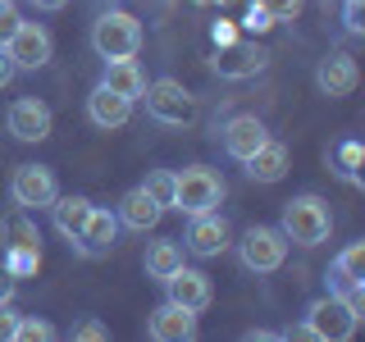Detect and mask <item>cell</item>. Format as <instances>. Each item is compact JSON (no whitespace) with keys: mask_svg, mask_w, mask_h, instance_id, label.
<instances>
[{"mask_svg":"<svg viewBox=\"0 0 365 342\" xmlns=\"http://www.w3.org/2000/svg\"><path fill=\"white\" fill-rule=\"evenodd\" d=\"M14 328H19V311L14 301H5L0 306V342H14Z\"/></svg>","mask_w":365,"mask_h":342,"instance_id":"cell-33","label":"cell"},{"mask_svg":"<svg viewBox=\"0 0 365 342\" xmlns=\"http://www.w3.org/2000/svg\"><path fill=\"white\" fill-rule=\"evenodd\" d=\"M68 338H73V342H110V328L106 324H101V319H78V324L73 328H68Z\"/></svg>","mask_w":365,"mask_h":342,"instance_id":"cell-30","label":"cell"},{"mask_svg":"<svg viewBox=\"0 0 365 342\" xmlns=\"http://www.w3.org/2000/svg\"><path fill=\"white\" fill-rule=\"evenodd\" d=\"M14 288H19V279H14V274H9L5 265H0V306L14 301Z\"/></svg>","mask_w":365,"mask_h":342,"instance_id":"cell-35","label":"cell"},{"mask_svg":"<svg viewBox=\"0 0 365 342\" xmlns=\"http://www.w3.org/2000/svg\"><path fill=\"white\" fill-rule=\"evenodd\" d=\"M114 242H119V214H114L110 205H91L83 233H78L68 247H73L78 256H87V260H101V256L114 251Z\"/></svg>","mask_w":365,"mask_h":342,"instance_id":"cell-11","label":"cell"},{"mask_svg":"<svg viewBox=\"0 0 365 342\" xmlns=\"http://www.w3.org/2000/svg\"><path fill=\"white\" fill-rule=\"evenodd\" d=\"M5 51H9V60H14L19 73H37V68L51 64L55 37H51V28H46V23H28V19H23L19 32L5 41Z\"/></svg>","mask_w":365,"mask_h":342,"instance_id":"cell-10","label":"cell"},{"mask_svg":"<svg viewBox=\"0 0 365 342\" xmlns=\"http://www.w3.org/2000/svg\"><path fill=\"white\" fill-rule=\"evenodd\" d=\"M342 32L365 37V0H342Z\"/></svg>","mask_w":365,"mask_h":342,"instance_id":"cell-28","label":"cell"},{"mask_svg":"<svg viewBox=\"0 0 365 342\" xmlns=\"http://www.w3.org/2000/svg\"><path fill=\"white\" fill-rule=\"evenodd\" d=\"M165 296H169V301H178V306H187L192 315H201V311H210V301H215V283H210V274H205V269L178 265L165 279Z\"/></svg>","mask_w":365,"mask_h":342,"instance_id":"cell-13","label":"cell"},{"mask_svg":"<svg viewBox=\"0 0 365 342\" xmlns=\"http://www.w3.org/2000/svg\"><path fill=\"white\" fill-rule=\"evenodd\" d=\"M283 237H288L292 247H319L329 242V233H334V210H329V201L319 197V192H302V197L283 201Z\"/></svg>","mask_w":365,"mask_h":342,"instance_id":"cell-1","label":"cell"},{"mask_svg":"<svg viewBox=\"0 0 365 342\" xmlns=\"http://www.w3.org/2000/svg\"><path fill=\"white\" fill-rule=\"evenodd\" d=\"M265 64H269L265 46H256V41H247V37H233V41L215 46V60H210L215 78H224V83H242V78H256Z\"/></svg>","mask_w":365,"mask_h":342,"instance_id":"cell-8","label":"cell"},{"mask_svg":"<svg viewBox=\"0 0 365 342\" xmlns=\"http://www.w3.org/2000/svg\"><path fill=\"white\" fill-rule=\"evenodd\" d=\"M210 37H215V46L233 41V37H237V23H228V19H220V23H215V28H210Z\"/></svg>","mask_w":365,"mask_h":342,"instance_id":"cell-34","label":"cell"},{"mask_svg":"<svg viewBox=\"0 0 365 342\" xmlns=\"http://www.w3.org/2000/svg\"><path fill=\"white\" fill-rule=\"evenodd\" d=\"M356 83H361V68H356V60H351L347 51H329L324 60L315 64V87H319V96H329V100L351 96Z\"/></svg>","mask_w":365,"mask_h":342,"instance_id":"cell-15","label":"cell"},{"mask_svg":"<svg viewBox=\"0 0 365 342\" xmlns=\"http://www.w3.org/2000/svg\"><path fill=\"white\" fill-rule=\"evenodd\" d=\"M142 187H146V197H151L155 205H165V210H169V205H174V169H151Z\"/></svg>","mask_w":365,"mask_h":342,"instance_id":"cell-26","label":"cell"},{"mask_svg":"<svg viewBox=\"0 0 365 342\" xmlns=\"http://www.w3.org/2000/svg\"><path fill=\"white\" fill-rule=\"evenodd\" d=\"M87 119L96 123V128H123V123L133 119V100L128 96H119V91H110L106 83H96L91 87V96H87Z\"/></svg>","mask_w":365,"mask_h":342,"instance_id":"cell-18","label":"cell"},{"mask_svg":"<svg viewBox=\"0 0 365 342\" xmlns=\"http://www.w3.org/2000/svg\"><path fill=\"white\" fill-rule=\"evenodd\" d=\"M91 51L101 60H133L142 51V23L128 9H101L91 23Z\"/></svg>","mask_w":365,"mask_h":342,"instance_id":"cell-3","label":"cell"},{"mask_svg":"<svg viewBox=\"0 0 365 342\" xmlns=\"http://www.w3.org/2000/svg\"><path fill=\"white\" fill-rule=\"evenodd\" d=\"M260 5L269 9V19H274V23H292V19L306 9V0H260Z\"/></svg>","mask_w":365,"mask_h":342,"instance_id":"cell-31","label":"cell"},{"mask_svg":"<svg viewBox=\"0 0 365 342\" xmlns=\"http://www.w3.org/2000/svg\"><path fill=\"white\" fill-rule=\"evenodd\" d=\"M302 324H306V333H311L315 342H347L361 328V311H351L347 296L324 292V296H315V301L306 306Z\"/></svg>","mask_w":365,"mask_h":342,"instance_id":"cell-4","label":"cell"},{"mask_svg":"<svg viewBox=\"0 0 365 342\" xmlns=\"http://www.w3.org/2000/svg\"><path fill=\"white\" fill-rule=\"evenodd\" d=\"M233 247H237V260H242L247 274H274V269H283V260H288V237H283V228H274V224H251Z\"/></svg>","mask_w":365,"mask_h":342,"instance_id":"cell-5","label":"cell"},{"mask_svg":"<svg viewBox=\"0 0 365 342\" xmlns=\"http://www.w3.org/2000/svg\"><path fill=\"white\" fill-rule=\"evenodd\" d=\"M19 23H23L19 5H14V0H0V46H5V41L19 32Z\"/></svg>","mask_w":365,"mask_h":342,"instance_id":"cell-32","label":"cell"},{"mask_svg":"<svg viewBox=\"0 0 365 342\" xmlns=\"http://www.w3.org/2000/svg\"><path fill=\"white\" fill-rule=\"evenodd\" d=\"M182 251L197 260H215L224 256L228 247H233V228H228V219L220 210H205V214H187V233L178 237Z\"/></svg>","mask_w":365,"mask_h":342,"instance_id":"cell-7","label":"cell"},{"mask_svg":"<svg viewBox=\"0 0 365 342\" xmlns=\"http://www.w3.org/2000/svg\"><path fill=\"white\" fill-rule=\"evenodd\" d=\"M228 197V182L220 169L210 165H187L174 174V205L169 210L178 214H205V210H220Z\"/></svg>","mask_w":365,"mask_h":342,"instance_id":"cell-2","label":"cell"},{"mask_svg":"<svg viewBox=\"0 0 365 342\" xmlns=\"http://www.w3.org/2000/svg\"><path fill=\"white\" fill-rule=\"evenodd\" d=\"M101 83H106L110 91H119V96H128V100H142L146 73H142V64H137V60H106Z\"/></svg>","mask_w":365,"mask_h":342,"instance_id":"cell-22","label":"cell"},{"mask_svg":"<svg viewBox=\"0 0 365 342\" xmlns=\"http://www.w3.org/2000/svg\"><path fill=\"white\" fill-rule=\"evenodd\" d=\"M197 5H215V0H197Z\"/></svg>","mask_w":365,"mask_h":342,"instance_id":"cell-38","label":"cell"},{"mask_svg":"<svg viewBox=\"0 0 365 342\" xmlns=\"http://www.w3.org/2000/svg\"><path fill=\"white\" fill-rule=\"evenodd\" d=\"M91 197H73V192H68V197H55L51 201V224H55V233L64 237V242H73L78 233H83V224H87V214H91Z\"/></svg>","mask_w":365,"mask_h":342,"instance_id":"cell-20","label":"cell"},{"mask_svg":"<svg viewBox=\"0 0 365 342\" xmlns=\"http://www.w3.org/2000/svg\"><path fill=\"white\" fill-rule=\"evenodd\" d=\"M288 165H292V155H288V146H283L279 137H265V142L242 160L251 182H279L283 174H288Z\"/></svg>","mask_w":365,"mask_h":342,"instance_id":"cell-17","label":"cell"},{"mask_svg":"<svg viewBox=\"0 0 365 342\" xmlns=\"http://www.w3.org/2000/svg\"><path fill=\"white\" fill-rule=\"evenodd\" d=\"M14 338L19 342H51L55 338V324H51V319H37V315H19Z\"/></svg>","mask_w":365,"mask_h":342,"instance_id":"cell-27","label":"cell"},{"mask_svg":"<svg viewBox=\"0 0 365 342\" xmlns=\"http://www.w3.org/2000/svg\"><path fill=\"white\" fill-rule=\"evenodd\" d=\"M142 100H146V114H151L155 123H165V128H187V123L197 119V96H192L178 78H155V83H146Z\"/></svg>","mask_w":365,"mask_h":342,"instance_id":"cell-6","label":"cell"},{"mask_svg":"<svg viewBox=\"0 0 365 342\" xmlns=\"http://www.w3.org/2000/svg\"><path fill=\"white\" fill-rule=\"evenodd\" d=\"M237 28H242V32H256V37H260V32H269V28H274V19H269V9L260 5V0H251V5H247V14H242V23H237Z\"/></svg>","mask_w":365,"mask_h":342,"instance_id":"cell-29","label":"cell"},{"mask_svg":"<svg viewBox=\"0 0 365 342\" xmlns=\"http://www.w3.org/2000/svg\"><path fill=\"white\" fill-rule=\"evenodd\" d=\"M32 5H37V9H46V14H55V9H64L68 0H32Z\"/></svg>","mask_w":365,"mask_h":342,"instance_id":"cell-37","label":"cell"},{"mask_svg":"<svg viewBox=\"0 0 365 342\" xmlns=\"http://www.w3.org/2000/svg\"><path fill=\"white\" fill-rule=\"evenodd\" d=\"M182 242L178 237H155V242H146V256H142V269H146V279H155V283H165L169 274H174L182 265Z\"/></svg>","mask_w":365,"mask_h":342,"instance_id":"cell-21","label":"cell"},{"mask_svg":"<svg viewBox=\"0 0 365 342\" xmlns=\"http://www.w3.org/2000/svg\"><path fill=\"white\" fill-rule=\"evenodd\" d=\"M51 123H55V114L41 96H19V100H9V110H5V128L14 133L19 142H46V137H51Z\"/></svg>","mask_w":365,"mask_h":342,"instance_id":"cell-12","label":"cell"},{"mask_svg":"<svg viewBox=\"0 0 365 342\" xmlns=\"http://www.w3.org/2000/svg\"><path fill=\"white\" fill-rule=\"evenodd\" d=\"M14 5H19V0H14Z\"/></svg>","mask_w":365,"mask_h":342,"instance_id":"cell-39","label":"cell"},{"mask_svg":"<svg viewBox=\"0 0 365 342\" xmlns=\"http://www.w3.org/2000/svg\"><path fill=\"white\" fill-rule=\"evenodd\" d=\"M14 78H19V68H14V60H9V51L0 46V87H9Z\"/></svg>","mask_w":365,"mask_h":342,"instance_id":"cell-36","label":"cell"},{"mask_svg":"<svg viewBox=\"0 0 365 342\" xmlns=\"http://www.w3.org/2000/svg\"><path fill=\"white\" fill-rule=\"evenodd\" d=\"M146 338L151 342H192L197 338V315L178 301H160L151 315H146Z\"/></svg>","mask_w":365,"mask_h":342,"instance_id":"cell-14","label":"cell"},{"mask_svg":"<svg viewBox=\"0 0 365 342\" xmlns=\"http://www.w3.org/2000/svg\"><path fill=\"white\" fill-rule=\"evenodd\" d=\"M0 242L5 247H41V233H37V224L28 219V210L14 205V214L0 219Z\"/></svg>","mask_w":365,"mask_h":342,"instance_id":"cell-24","label":"cell"},{"mask_svg":"<svg viewBox=\"0 0 365 342\" xmlns=\"http://www.w3.org/2000/svg\"><path fill=\"white\" fill-rule=\"evenodd\" d=\"M9 197H14L19 210H51V201L60 197V182H55V169L46 165H19L14 178H9Z\"/></svg>","mask_w":365,"mask_h":342,"instance_id":"cell-9","label":"cell"},{"mask_svg":"<svg viewBox=\"0 0 365 342\" xmlns=\"http://www.w3.org/2000/svg\"><path fill=\"white\" fill-rule=\"evenodd\" d=\"M5 269L14 279H28V274L41 269V247H5Z\"/></svg>","mask_w":365,"mask_h":342,"instance_id":"cell-25","label":"cell"},{"mask_svg":"<svg viewBox=\"0 0 365 342\" xmlns=\"http://www.w3.org/2000/svg\"><path fill=\"white\" fill-rule=\"evenodd\" d=\"M114 214H119V228H133V233H151L160 224V214H165V205H155L146 197V187H128L114 205Z\"/></svg>","mask_w":365,"mask_h":342,"instance_id":"cell-19","label":"cell"},{"mask_svg":"<svg viewBox=\"0 0 365 342\" xmlns=\"http://www.w3.org/2000/svg\"><path fill=\"white\" fill-rule=\"evenodd\" d=\"M265 137H269V128L256 119V114H233V119H224V128H220L224 155H228V160H237V165H242V160L256 151Z\"/></svg>","mask_w":365,"mask_h":342,"instance_id":"cell-16","label":"cell"},{"mask_svg":"<svg viewBox=\"0 0 365 342\" xmlns=\"http://www.w3.org/2000/svg\"><path fill=\"white\" fill-rule=\"evenodd\" d=\"M361 160H365V146L356 142V137H347V142H338L334 151H329V169H334L342 182L361 187Z\"/></svg>","mask_w":365,"mask_h":342,"instance_id":"cell-23","label":"cell"}]
</instances>
